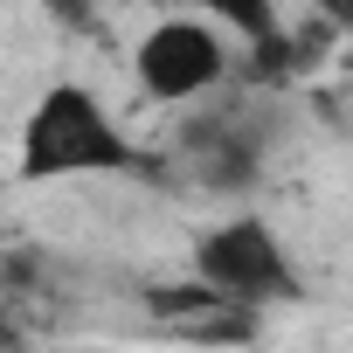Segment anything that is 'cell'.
<instances>
[{"label": "cell", "mask_w": 353, "mask_h": 353, "mask_svg": "<svg viewBox=\"0 0 353 353\" xmlns=\"http://www.w3.org/2000/svg\"><path fill=\"white\" fill-rule=\"evenodd\" d=\"M139 83L159 97V104H194V97H208L222 77H229V56H222V42H215V28L208 21H159L145 42H139Z\"/></svg>", "instance_id": "3"}, {"label": "cell", "mask_w": 353, "mask_h": 353, "mask_svg": "<svg viewBox=\"0 0 353 353\" xmlns=\"http://www.w3.org/2000/svg\"><path fill=\"white\" fill-rule=\"evenodd\" d=\"M194 270L215 298L229 305H270V298H291V263H284V243L263 229V222H222L201 236L194 250Z\"/></svg>", "instance_id": "2"}, {"label": "cell", "mask_w": 353, "mask_h": 353, "mask_svg": "<svg viewBox=\"0 0 353 353\" xmlns=\"http://www.w3.org/2000/svg\"><path fill=\"white\" fill-rule=\"evenodd\" d=\"M319 14H325L332 28H346V21H353V0H319Z\"/></svg>", "instance_id": "6"}, {"label": "cell", "mask_w": 353, "mask_h": 353, "mask_svg": "<svg viewBox=\"0 0 353 353\" xmlns=\"http://www.w3.org/2000/svg\"><path fill=\"white\" fill-rule=\"evenodd\" d=\"M139 145L83 83H49L21 125V181H70V173H132Z\"/></svg>", "instance_id": "1"}, {"label": "cell", "mask_w": 353, "mask_h": 353, "mask_svg": "<svg viewBox=\"0 0 353 353\" xmlns=\"http://www.w3.org/2000/svg\"><path fill=\"white\" fill-rule=\"evenodd\" d=\"M49 8H56L70 28H90V21H97V8H90V0H49Z\"/></svg>", "instance_id": "5"}, {"label": "cell", "mask_w": 353, "mask_h": 353, "mask_svg": "<svg viewBox=\"0 0 353 353\" xmlns=\"http://www.w3.org/2000/svg\"><path fill=\"white\" fill-rule=\"evenodd\" d=\"M181 8H208V14H222V21H236V28H243L250 42L277 28V14H270V0H181Z\"/></svg>", "instance_id": "4"}]
</instances>
